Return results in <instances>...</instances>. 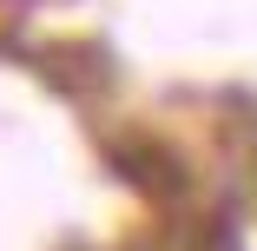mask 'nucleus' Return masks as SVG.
<instances>
[{
    "instance_id": "f257e3e1",
    "label": "nucleus",
    "mask_w": 257,
    "mask_h": 251,
    "mask_svg": "<svg viewBox=\"0 0 257 251\" xmlns=\"http://www.w3.org/2000/svg\"><path fill=\"white\" fill-rule=\"evenodd\" d=\"M125 179H139V185H152V192H165V185H178V159H165L159 145H125Z\"/></svg>"
}]
</instances>
